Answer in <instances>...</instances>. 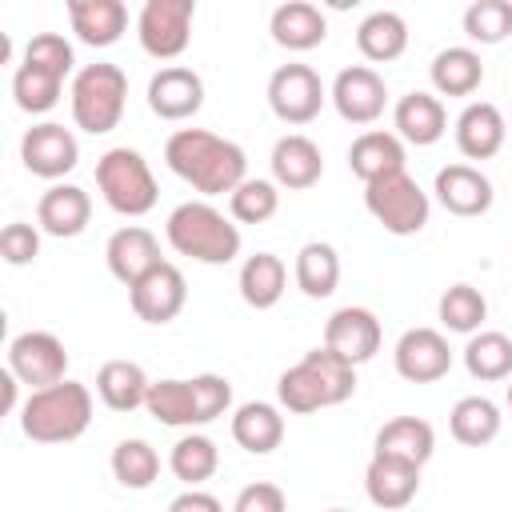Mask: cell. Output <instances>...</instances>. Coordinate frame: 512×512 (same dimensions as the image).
Instances as JSON below:
<instances>
[{"label": "cell", "mask_w": 512, "mask_h": 512, "mask_svg": "<svg viewBox=\"0 0 512 512\" xmlns=\"http://www.w3.org/2000/svg\"><path fill=\"white\" fill-rule=\"evenodd\" d=\"M164 164L200 196H224V192L232 196L248 180L244 148L208 128H176L164 144Z\"/></svg>", "instance_id": "obj_1"}, {"label": "cell", "mask_w": 512, "mask_h": 512, "mask_svg": "<svg viewBox=\"0 0 512 512\" xmlns=\"http://www.w3.org/2000/svg\"><path fill=\"white\" fill-rule=\"evenodd\" d=\"M356 392V368L348 360H340L332 348H312L304 352L292 368L280 372L276 380V396H280V408L296 412V416H308V412H320V408H332V404H344L348 396Z\"/></svg>", "instance_id": "obj_2"}, {"label": "cell", "mask_w": 512, "mask_h": 512, "mask_svg": "<svg viewBox=\"0 0 512 512\" xmlns=\"http://www.w3.org/2000/svg\"><path fill=\"white\" fill-rule=\"evenodd\" d=\"M92 424V392L80 380H60L52 388L28 392L20 404V432L36 444H68L80 440Z\"/></svg>", "instance_id": "obj_3"}, {"label": "cell", "mask_w": 512, "mask_h": 512, "mask_svg": "<svg viewBox=\"0 0 512 512\" xmlns=\"http://www.w3.org/2000/svg\"><path fill=\"white\" fill-rule=\"evenodd\" d=\"M164 236L180 256L200 264H232L240 256V228L208 200H188L172 208Z\"/></svg>", "instance_id": "obj_4"}, {"label": "cell", "mask_w": 512, "mask_h": 512, "mask_svg": "<svg viewBox=\"0 0 512 512\" xmlns=\"http://www.w3.org/2000/svg\"><path fill=\"white\" fill-rule=\"evenodd\" d=\"M96 188H100L104 204L120 216H148L160 200V188H156L148 160L128 144L108 148L96 160Z\"/></svg>", "instance_id": "obj_5"}, {"label": "cell", "mask_w": 512, "mask_h": 512, "mask_svg": "<svg viewBox=\"0 0 512 512\" xmlns=\"http://www.w3.org/2000/svg\"><path fill=\"white\" fill-rule=\"evenodd\" d=\"M128 100V76L120 64H84L72 80V120L76 128L104 136L120 124Z\"/></svg>", "instance_id": "obj_6"}, {"label": "cell", "mask_w": 512, "mask_h": 512, "mask_svg": "<svg viewBox=\"0 0 512 512\" xmlns=\"http://www.w3.org/2000/svg\"><path fill=\"white\" fill-rule=\"evenodd\" d=\"M364 208L372 212V220L384 232L416 236L428 224L432 200H428V192L408 172H392V176H380V180L364 184Z\"/></svg>", "instance_id": "obj_7"}, {"label": "cell", "mask_w": 512, "mask_h": 512, "mask_svg": "<svg viewBox=\"0 0 512 512\" xmlns=\"http://www.w3.org/2000/svg\"><path fill=\"white\" fill-rule=\"evenodd\" d=\"M196 0H148L136 16L140 48L156 60H176L192 40Z\"/></svg>", "instance_id": "obj_8"}, {"label": "cell", "mask_w": 512, "mask_h": 512, "mask_svg": "<svg viewBox=\"0 0 512 512\" xmlns=\"http://www.w3.org/2000/svg\"><path fill=\"white\" fill-rule=\"evenodd\" d=\"M8 372L28 384L32 392L36 388H52L60 380H68V348L60 336L44 332V328H32V332H20L12 336L8 344Z\"/></svg>", "instance_id": "obj_9"}, {"label": "cell", "mask_w": 512, "mask_h": 512, "mask_svg": "<svg viewBox=\"0 0 512 512\" xmlns=\"http://www.w3.org/2000/svg\"><path fill=\"white\" fill-rule=\"evenodd\" d=\"M328 92L316 68L308 64H280L268 80V108L276 112V120L284 124H308L320 116Z\"/></svg>", "instance_id": "obj_10"}, {"label": "cell", "mask_w": 512, "mask_h": 512, "mask_svg": "<svg viewBox=\"0 0 512 512\" xmlns=\"http://www.w3.org/2000/svg\"><path fill=\"white\" fill-rule=\"evenodd\" d=\"M332 104L340 112V120L348 124H372L384 116V104H388V84L376 68L368 64H352V68H340L336 80H332Z\"/></svg>", "instance_id": "obj_11"}, {"label": "cell", "mask_w": 512, "mask_h": 512, "mask_svg": "<svg viewBox=\"0 0 512 512\" xmlns=\"http://www.w3.org/2000/svg\"><path fill=\"white\" fill-rule=\"evenodd\" d=\"M20 160H24V168H28L32 176H40V180H60V176H68V172L76 168L80 144H76V136H72L64 124L44 120V124H32V128L24 132V140H20Z\"/></svg>", "instance_id": "obj_12"}, {"label": "cell", "mask_w": 512, "mask_h": 512, "mask_svg": "<svg viewBox=\"0 0 512 512\" xmlns=\"http://www.w3.org/2000/svg\"><path fill=\"white\" fill-rule=\"evenodd\" d=\"M128 304H132V312L144 320V324H168V320H176L180 312H184V304H188V280H184V272L176 268V264H160V268H152L140 284H132L128 288Z\"/></svg>", "instance_id": "obj_13"}, {"label": "cell", "mask_w": 512, "mask_h": 512, "mask_svg": "<svg viewBox=\"0 0 512 512\" xmlns=\"http://www.w3.org/2000/svg\"><path fill=\"white\" fill-rule=\"evenodd\" d=\"M324 348H332L352 368L372 360L380 352V320H376V312H368L360 304L336 308L328 316V324H324Z\"/></svg>", "instance_id": "obj_14"}, {"label": "cell", "mask_w": 512, "mask_h": 512, "mask_svg": "<svg viewBox=\"0 0 512 512\" xmlns=\"http://www.w3.org/2000/svg\"><path fill=\"white\" fill-rule=\"evenodd\" d=\"M392 364L404 380L412 384H432L440 376H448L452 368V348L444 340V332L436 328H408L400 340H396V352H392Z\"/></svg>", "instance_id": "obj_15"}, {"label": "cell", "mask_w": 512, "mask_h": 512, "mask_svg": "<svg viewBox=\"0 0 512 512\" xmlns=\"http://www.w3.org/2000/svg\"><path fill=\"white\" fill-rule=\"evenodd\" d=\"M104 260H108V272H112L124 288L140 284L152 268L164 264V256H160V240H156L148 228H140V224L116 228V232L108 236V244H104Z\"/></svg>", "instance_id": "obj_16"}, {"label": "cell", "mask_w": 512, "mask_h": 512, "mask_svg": "<svg viewBox=\"0 0 512 512\" xmlns=\"http://www.w3.org/2000/svg\"><path fill=\"white\" fill-rule=\"evenodd\" d=\"M204 104V80L188 64H164L148 80V108L160 120H188Z\"/></svg>", "instance_id": "obj_17"}, {"label": "cell", "mask_w": 512, "mask_h": 512, "mask_svg": "<svg viewBox=\"0 0 512 512\" xmlns=\"http://www.w3.org/2000/svg\"><path fill=\"white\" fill-rule=\"evenodd\" d=\"M432 192H436V200H440V208L444 212H452V216H484L488 208H492V180L480 172V168H472V164H444L440 172H436V184H432Z\"/></svg>", "instance_id": "obj_18"}, {"label": "cell", "mask_w": 512, "mask_h": 512, "mask_svg": "<svg viewBox=\"0 0 512 512\" xmlns=\"http://www.w3.org/2000/svg\"><path fill=\"white\" fill-rule=\"evenodd\" d=\"M88 220H92V196L80 184H52L36 204V224L56 240L80 236Z\"/></svg>", "instance_id": "obj_19"}, {"label": "cell", "mask_w": 512, "mask_h": 512, "mask_svg": "<svg viewBox=\"0 0 512 512\" xmlns=\"http://www.w3.org/2000/svg\"><path fill=\"white\" fill-rule=\"evenodd\" d=\"M364 492L376 508L400 512L420 492V468L404 464V460H392V456H372L368 468H364Z\"/></svg>", "instance_id": "obj_20"}, {"label": "cell", "mask_w": 512, "mask_h": 512, "mask_svg": "<svg viewBox=\"0 0 512 512\" xmlns=\"http://www.w3.org/2000/svg\"><path fill=\"white\" fill-rule=\"evenodd\" d=\"M504 136H508V124L492 100H472L456 116V148L468 160H492L504 148Z\"/></svg>", "instance_id": "obj_21"}, {"label": "cell", "mask_w": 512, "mask_h": 512, "mask_svg": "<svg viewBox=\"0 0 512 512\" xmlns=\"http://www.w3.org/2000/svg\"><path fill=\"white\" fill-rule=\"evenodd\" d=\"M324 176V156L304 132H288L272 144V180L288 192H304Z\"/></svg>", "instance_id": "obj_22"}, {"label": "cell", "mask_w": 512, "mask_h": 512, "mask_svg": "<svg viewBox=\"0 0 512 512\" xmlns=\"http://www.w3.org/2000/svg\"><path fill=\"white\" fill-rule=\"evenodd\" d=\"M432 452H436V432L420 416H392L372 440V456H392V460H404L416 468H424L432 460Z\"/></svg>", "instance_id": "obj_23"}, {"label": "cell", "mask_w": 512, "mask_h": 512, "mask_svg": "<svg viewBox=\"0 0 512 512\" xmlns=\"http://www.w3.org/2000/svg\"><path fill=\"white\" fill-rule=\"evenodd\" d=\"M392 124H396V136L400 140H408L416 148H428V144H436L448 132V112H444L440 96H432V92H408V96L396 100Z\"/></svg>", "instance_id": "obj_24"}, {"label": "cell", "mask_w": 512, "mask_h": 512, "mask_svg": "<svg viewBox=\"0 0 512 512\" xmlns=\"http://www.w3.org/2000/svg\"><path fill=\"white\" fill-rule=\"evenodd\" d=\"M68 20L80 44L108 48L128 28V8L120 0H68Z\"/></svg>", "instance_id": "obj_25"}, {"label": "cell", "mask_w": 512, "mask_h": 512, "mask_svg": "<svg viewBox=\"0 0 512 512\" xmlns=\"http://www.w3.org/2000/svg\"><path fill=\"white\" fill-rule=\"evenodd\" d=\"M348 168L352 176H360L364 184L380 180V176H392V172H404V140L396 132H384V128H368L352 140L348 148Z\"/></svg>", "instance_id": "obj_26"}, {"label": "cell", "mask_w": 512, "mask_h": 512, "mask_svg": "<svg viewBox=\"0 0 512 512\" xmlns=\"http://www.w3.org/2000/svg\"><path fill=\"white\" fill-rule=\"evenodd\" d=\"M268 32H272V40H276L280 48H288V52H308V48L324 44L328 20H324V12H320L316 4H308V0H288V4H280V8L272 12Z\"/></svg>", "instance_id": "obj_27"}, {"label": "cell", "mask_w": 512, "mask_h": 512, "mask_svg": "<svg viewBox=\"0 0 512 512\" xmlns=\"http://www.w3.org/2000/svg\"><path fill=\"white\" fill-rule=\"evenodd\" d=\"M232 440H236L244 452H252V456L276 452L280 440H284V416H280V408L268 404V400H248V404H240L236 416H232Z\"/></svg>", "instance_id": "obj_28"}, {"label": "cell", "mask_w": 512, "mask_h": 512, "mask_svg": "<svg viewBox=\"0 0 512 512\" xmlns=\"http://www.w3.org/2000/svg\"><path fill=\"white\" fill-rule=\"evenodd\" d=\"M356 48H360V56L372 60V64L400 60L404 48H408V24H404V16L392 12V8L368 12V16L360 20V28H356Z\"/></svg>", "instance_id": "obj_29"}, {"label": "cell", "mask_w": 512, "mask_h": 512, "mask_svg": "<svg viewBox=\"0 0 512 512\" xmlns=\"http://www.w3.org/2000/svg\"><path fill=\"white\" fill-rule=\"evenodd\" d=\"M428 76H432V88L440 96H472L480 88V80H484V60H480L476 48L452 44V48H440L432 56Z\"/></svg>", "instance_id": "obj_30"}, {"label": "cell", "mask_w": 512, "mask_h": 512, "mask_svg": "<svg viewBox=\"0 0 512 512\" xmlns=\"http://www.w3.org/2000/svg\"><path fill=\"white\" fill-rule=\"evenodd\" d=\"M152 380L144 376V368L136 360H104L96 372V396L104 400V408L112 412H132L144 408Z\"/></svg>", "instance_id": "obj_31"}, {"label": "cell", "mask_w": 512, "mask_h": 512, "mask_svg": "<svg viewBox=\"0 0 512 512\" xmlns=\"http://www.w3.org/2000/svg\"><path fill=\"white\" fill-rule=\"evenodd\" d=\"M236 284H240L244 304L256 308V312H264V308H276L280 304V296L288 288V268H284V260L276 252H256V256H248L240 264V280Z\"/></svg>", "instance_id": "obj_32"}, {"label": "cell", "mask_w": 512, "mask_h": 512, "mask_svg": "<svg viewBox=\"0 0 512 512\" xmlns=\"http://www.w3.org/2000/svg\"><path fill=\"white\" fill-rule=\"evenodd\" d=\"M340 284V256L328 240H308L296 252V288L308 300H328Z\"/></svg>", "instance_id": "obj_33"}, {"label": "cell", "mask_w": 512, "mask_h": 512, "mask_svg": "<svg viewBox=\"0 0 512 512\" xmlns=\"http://www.w3.org/2000/svg\"><path fill=\"white\" fill-rule=\"evenodd\" d=\"M448 428L460 444L468 448H484L500 436V408L488 396H460L448 412Z\"/></svg>", "instance_id": "obj_34"}, {"label": "cell", "mask_w": 512, "mask_h": 512, "mask_svg": "<svg viewBox=\"0 0 512 512\" xmlns=\"http://www.w3.org/2000/svg\"><path fill=\"white\" fill-rule=\"evenodd\" d=\"M464 368L472 380H508L512 376V340L496 328H480L464 344Z\"/></svg>", "instance_id": "obj_35"}, {"label": "cell", "mask_w": 512, "mask_h": 512, "mask_svg": "<svg viewBox=\"0 0 512 512\" xmlns=\"http://www.w3.org/2000/svg\"><path fill=\"white\" fill-rule=\"evenodd\" d=\"M144 408H148V416H156L168 428H192V424H200L192 380H152Z\"/></svg>", "instance_id": "obj_36"}, {"label": "cell", "mask_w": 512, "mask_h": 512, "mask_svg": "<svg viewBox=\"0 0 512 512\" xmlns=\"http://www.w3.org/2000/svg\"><path fill=\"white\" fill-rule=\"evenodd\" d=\"M168 468H172V476L184 480L188 488H200L204 480L216 476V468H220V452H216V444H212L208 436L192 432V436H180V440L172 444V452H168Z\"/></svg>", "instance_id": "obj_37"}, {"label": "cell", "mask_w": 512, "mask_h": 512, "mask_svg": "<svg viewBox=\"0 0 512 512\" xmlns=\"http://www.w3.org/2000/svg\"><path fill=\"white\" fill-rule=\"evenodd\" d=\"M436 312H440V324H444L448 332L472 336V332H480L484 320H488V300H484V292L472 288V284H452V288H444Z\"/></svg>", "instance_id": "obj_38"}, {"label": "cell", "mask_w": 512, "mask_h": 512, "mask_svg": "<svg viewBox=\"0 0 512 512\" xmlns=\"http://www.w3.org/2000/svg\"><path fill=\"white\" fill-rule=\"evenodd\" d=\"M112 476H116L124 488H132V492L152 488L156 476H160V456H156V448H152L148 440H140V436L120 440V444L112 448Z\"/></svg>", "instance_id": "obj_39"}, {"label": "cell", "mask_w": 512, "mask_h": 512, "mask_svg": "<svg viewBox=\"0 0 512 512\" xmlns=\"http://www.w3.org/2000/svg\"><path fill=\"white\" fill-rule=\"evenodd\" d=\"M60 88H64V80H60L56 72L40 68V64H24V60H20V68H16V76H12L16 108H24V112H32V116H40V112L56 108Z\"/></svg>", "instance_id": "obj_40"}, {"label": "cell", "mask_w": 512, "mask_h": 512, "mask_svg": "<svg viewBox=\"0 0 512 512\" xmlns=\"http://www.w3.org/2000/svg\"><path fill=\"white\" fill-rule=\"evenodd\" d=\"M228 212L236 224H264L280 212V184L276 180H244L228 196Z\"/></svg>", "instance_id": "obj_41"}, {"label": "cell", "mask_w": 512, "mask_h": 512, "mask_svg": "<svg viewBox=\"0 0 512 512\" xmlns=\"http://www.w3.org/2000/svg\"><path fill=\"white\" fill-rule=\"evenodd\" d=\"M464 36L476 44H500L512 36V4L508 0H472L464 8Z\"/></svg>", "instance_id": "obj_42"}, {"label": "cell", "mask_w": 512, "mask_h": 512, "mask_svg": "<svg viewBox=\"0 0 512 512\" xmlns=\"http://www.w3.org/2000/svg\"><path fill=\"white\" fill-rule=\"evenodd\" d=\"M24 64H40V68H48V72H56L64 80L72 72L76 56H72V44L60 32H36L28 40V48H24Z\"/></svg>", "instance_id": "obj_43"}, {"label": "cell", "mask_w": 512, "mask_h": 512, "mask_svg": "<svg viewBox=\"0 0 512 512\" xmlns=\"http://www.w3.org/2000/svg\"><path fill=\"white\" fill-rule=\"evenodd\" d=\"M192 392H196V416H200V424H212V420H220L232 408V384H228V376L200 372V376H192Z\"/></svg>", "instance_id": "obj_44"}, {"label": "cell", "mask_w": 512, "mask_h": 512, "mask_svg": "<svg viewBox=\"0 0 512 512\" xmlns=\"http://www.w3.org/2000/svg\"><path fill=\"white\" fill-rule=\"evenodd\" d=\"M0 256H4V264H12V268L32 264V260L40 256V232H36L32 224H24V220L4 224V232H0Z\"/></svg>", "instance_id": "obj_45"}, {"label": "cell", "mask_w": 512, "mask_h": 512, "mask_svg": "<svg viewBox=\"0 0 512 512\" xmlns=\"http://www.w3.org/2000/svg\"><path fill=\"white\" fill-rule=\"evenodd\" d=\"M232 512H288V496H284V488H276L268 480H256V484L240 488Z\"/></svg>", "instance_id": "obj_46"}, {"label": "cell", "mask_w": 512, "mask_h": 512, "mask_svg": "<svg viewBox=\"0 0 512 512\" xmlns=\"http://www.w3.org/2000/svg\"><path fill=\"white\" fill-rule=\"evenodd\" d=\"M168 512H224V504H220L212 492H204V488H184V492L168 504Z\"/></svg>", "instance_id": "obj_47"}, {"label": "cell", "mask_w": 512, "mask_h": 512, "mask_svg": "<svg viewBox=\"0 0 512 512\" xmlns=\"http://www.w3.org/2000/svg\"><path fill=\"white\" fill-rule=\"evenodd\" d=\"M0 384H4V412H12V408H16V384H20V380H16L12 372H4Z\"/></svg>", "instance_id": "obj_48"}, {"label": "cell", "mask_w": 512, "mask_h": 512, "mask_svg": "<svg viewBox=\"0 0 512 512\" xmlns=\"http://www.w3.org/2000/svg\"><path fill=\"white\" fill-rule=\"evenodd\" d=\"M508 408H512V384H508Z\"/></svg>", "instance_id": "obj_49"}, {"label": "cell", "mask_w": 512, "mask_h": 512, "mask_svg": "<svg viewBox=\"0 0 512 512\" xmlns=\"http://www.w3.org/2000/svg\"><path fill=\"white\" fill-rule=\"evenodd\" d=\"M328 512H348V508H328Z\"/></svg>", "instance_id": "obj_50"}]
</instances>
